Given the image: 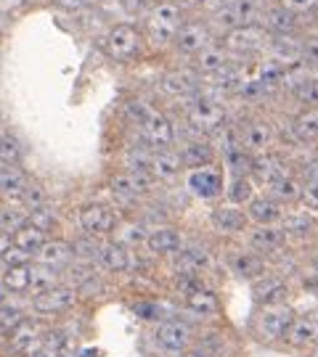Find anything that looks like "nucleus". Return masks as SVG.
I'll use <instances>...</instances> for the list:
<instances>
[{
	"label": "nucleus",
	"instance_id": "e2e57ef3",
	"mask_svg": "<svg viewBox=\"0 0 318 357\" xmlns=\"http://www.w3.org/2000/svg\"><path fill=\"white\" fill-rule=\"evenodd\" d=\"M6 294L8 291H6V289H3V283H0V302H6Z\"/></svg>",
	"mask_w": 318,
	"mask_h": 357
},
{
	"label": "nucleus",
	"instance_id": "c9c22d12",
	"mask_svg": "<svg viewBox=\"0 0 318 357\" xmlns=\"http://www.w3.org/2000/svg\"><path fill=\"white\" fill-rule=\"evenodd\" d=\"M115 241L127 246V249H136V246H143L146 243V236H149V228L138 222V220H120V225L115 228Z\"/></svg>",
	"mask_w": 318,
	"mask_h": 357
},
{
	"label": "nucleus",
	"instance_id": "a18cd8bd",
	"mask_svg": "<svg viewBox=\"0 0 318 357\" xmlns=\"http://www.w3.org/2000/svg\"><path fill=\"white\" fill-rule=\"evenodd\" d=\"M22 320H24L22 307L11 305V302H0V336H8Z\"/></svg>",
	"mask_w": 318,
	"mask_h": 357
},
{
	"label": "nucleus",
	"instance_id": "473e14b6",
	"mask_svg": "<svg viewBox=\"0 0 318 357\" xmlns=\"http://www.w3.org/2000/svg\"><path fill=\"white\" fill-rule=\"evenodd\" d=\"M29 178L24 175L22 167H3L0 169V199L3 202H13V204H22V196H24Z\"/></svg>",
	"mask_w": 318,
	"mask_h": 357
},
{
	"label": "nucleus",
	"instance_id": "7ed1b4c3",
	"mask_svg": "<svg viewBox=\"0 0 318 357\" xmlns=\"http://www.w3.org/2000/svg\"><path fill=\"white\" fill-rule=\"evenodd\" d=\"M101 48L112 61H117V64H130V61L140 59V53H143V48H146L143 29L136 26L133 22L115 24L106 35H103Z\"/></svg>",
	"mask_w": 318,
	"mask_h": 357
},
{
	"label": "nucleus",
	"instance_id": "f8f14e48",
	"mask_svg": "<svg viewBox=\"0 0 318 357\" xmlns=\"http://www.w3.org/2000/svg\"><path fill=\"white\" fill-rule=\"evenodd\" d=\"M138 135L152 151H157V149H173V143L178 138L175 125L170 122V116L157 112V109L138 125Z\"/></svg>",
	"mask_w": 318,
	"mask_h": 357
},
{
	"label": "nucleus",
	"instance_id": "37998d69",
	"mask_svg": "<svg viewBox=\"0 0 318 357\" xmlns=\"http://www.w3.org/2000/svg\"><path fill=\"white\" fill-rule=\"evenodd\" d=\"M27 222V209L22 204H13V202H6L0 206V230L6 233H13L19 230Z\"/></svg>",
	"mask_w": 318,
	"mask_h": 357
},
{
	"label": "nucleus",
	"instance_id": "4c0bfd02",
	"mask_svg": "<svg viewBox=\"0 0 318 357\" xmlns=\"http://www.w3.org/2000/svg\"><path fill=\"white\" fill-rule=\"evenodd\" d=\"M266 191H268V196L276 199L279 204H294V202H300L303 185H300L292 175H284V178H279L276 183H270Z\"/></svg>",
	"mask_w": 318,
	"mask_h": 357
},
{
	"label": "nucleus",
	"instance_id": "423d86ee",
	"mask_svg": "<svg viewBox=\"0 0 318 357\" xmlns=\"http://www.w3.org/2000/svg\"><path fill=\"white\" fill-rule=\"evenodd\" d=\"M268 43H270V35H268L266 26L260 24H250V26H236L226 35H220V45L236 59V61H247V59H254L260 53L268 51Z\"/></svg>",
	"mask_w": 318,
	"mask_h": 357
},
{
	"label": "nucleus",
	"instance_id": "f257e3e1",
	"mask_svg": "<svg viewBox=\"0 0 318 357\" xmlns=\"http://www.w3.org/2000/svg\"><path fill=\"white\" fill-rule=\"evenodd\" d=\"M183 22H186V8L178 0H157L152 11L143 16V24H140L146 45H152V48L173 45Z\"/></svg>",
	"mask_w": 318,
	"mask_h": 357
},
{
	"label": "nucleus",
	"instance_id": "ddd939ff",
	"mask_svg": "<svg viewBox=\"0 0 318 357\" xmlns=\"http://www.w3.org/2000/svg\"><path fill=\"white\" fill-rule=\"evenodd\" d=\"M186 188H189L196 199L202 202H215L223 196L226 191V178L217 167H196V169H189L186 175Z\"/></svg>",
	"mask_w": 318,
	"mask_h": 357
},
{
	"label": "nucleus",
	"instance_id": "79ce46f5",
	"mask_svg": "<svg viewBox=\"0 0 318 357\" xmlns=\"http://www.w3.org/2000/svg\"><path fill=\"white\" fill-rule=\"evenodd\" d=\"M292 96L303 103L305 109H318V75L316 72H305V77L294 85Z\"/></svg>",
	"mask_w": 318,
	"mask_h": 357
},
{
	"label": "nucleus",
	"instance_id": "58836bf2",
	"mask_svg": "<svg viewBox=\"0 0 318 357\" xmlns=\"http://www.w3.org/2000/svg\"><path fill=\"white\" fill-rule=\"evenodd\" d=\"M11 238H13V246H19V249H24V252H29V255L35 257V252H38L40 246L48 241L51 236H45V233H43V230H38L35 225L24 222L19 230H13Z\"/></svg>",
	"mask_w": 318,
	"mask_h": 357
},
{
	"label": "nucleus",
	"instance_id": "09e8293b",
	"mask_svg": "<svg viewBox=\"0 0 318 357\" xmlns=\"http://www.w3.org/2000/svg\"><path fill=\"white\" fill-rule=\"evenodd\" d=\"M276 3H279L281 8H287L289 13H294L297 19L318 13V0H276Z\"/></svg>",
	"mask_w": 318,
	"mask_h": 357
},
{
	"label": "nucleus",
	"instance_id": "4d7b16f0",
	"mask_svg": "<svg viewBox=\"0 0 318 357\" xmlns=\"http://www.w3.org/2000/svg\"><path fill=\"white\" fill-rule=\"evenodd\" d=\"M13 246V238H11V233H6V230H0V257L6 255L8 249Z\"/></svg>",
	"mask_w": 318,
	"mask_h": 357
},
{
	"label": "nucleus",
	"instance_id": "72a5a7b5",
	"mask_svg": "<svg viewBox=\"0 0 318 357\" xmlns=\"http://www.w3.org/2000/svg\"><path fill=\"white\" fill-rule=\"evenodd\" d=\"M64 283V270L51 268V265H40V262H32L29 265V291L40 294V291H51L56 286Z\"/></svg>",
	"mask_w": 318,
	"mask_h": 357
},
{
	"label": "nucleus",
	"instance_id": "a19ab883",
	"mask_svg": "<svg viewBox=\"0 0 318 357\" xmlns=\"http://www.w3.org/2000/svg\"><path fill=\"white\" fill-rule=\"evenodd\" d=\"M22 159H24L22 143L16 141L11 132L0 130V169H3V167H19Z\"/></svg>",
	"mask_w": 318,
	"mask_h": 357
},
{
	"label": "nucleus",
	"instance_id": "f704fd0d",
	"mask_svg": "<svg viewBox=\"0 0 318 357\" xmlns=\"http://www.w3.org/2000/svg\"><path fill=\"white\" fill-rule=\"evenodd\" d=\"M223 196L229 199V204L247 206L254 196H257V193H254V180L250 178V175H231V178L226 180V191H223Z\"/></svg>",
	"mask_w": 318,
	"mask_h": 357
},
{
	"label": "nucleus",
	"instance_id": "dca6fc26",
	"mask_svg": "<svg viewBox=\"0 0 318 357\" xmlns=\"http://www.w3.org/2000/svg\"><path fill=\"white\" fill-rule=\"evenodd\" d=\"M233 61H236V59L215 40L212 45H207L202 53H196V56L191 59V69L202 77V79H212V77H217L220 72H226Z\"/></svg>",
	"mask_w": 318,
	"mask_h": 357
},
{
	"label": "nucleus",
	"instance_id": "6ab92c4d",
	"mask_svg": "<svg viewBox=\"0 0 318 357\" xmlns=\"http://www.w3.org/2000/svg\"><path fill=\"white\" fill-rule=\"evenodd\" d=\"M247 243L260 257H276L284 252L287 236L279 225H254V228L247 230Z\"/></svg>",
	"mask_w": 318,
	"mask_h": 357
},
{
	"label": "nucleus",
	"instance_id": "1a4fd4ad",
	"mask_svg": "<svg viewBox=\"0 0 318 357\" xmlns=\"http://www.w3.org/2000/svg\"><path fill=\"white\" fill-rule=\"evenodd\" d=\"M154 344L159 352H165L170 357H180L191 344H194V328L186 320L167 318L157 326L154 331Z\"/></svg>",
	"mask_w": 318,
	"mask_h": 357
},
{
	"label": "nucleus",
	"instance_id": "e433bc0d",
	"mask_svg": "<svg viewBox=\"0 0 318 357\" xmlns=\"http://www.w3.org/2000/svg\"><path fill=\"white\" fill-rule=\"evenodd\" d=\"M292 135L297 143L318 141V109H303L292 119Z\"/></svg>",
	"mask_w": 318,
	"mask_h": 357
},
{
	"label": "nucleus",
	"instance_id": "2eb2a0df",
	"mask_svg": "<svg viewBox=\"0 0 318 357\" xmlns=\"http://www.w3.org/2000/svg\"><path fill=\"white\" fill-rule=\"evenodd\" d=\"M45 339V328L40 326L38 320L24 318L8 336H6V355L8 357H24L32 349H38Z\"/></svg>",
	"mask_w": 318,
	"mask_h": 357
},
{
	"label": "nucleus",
	"instance_id": "4468645a",
	"mask_svg": "<svg viewBox=\"0 0 318 357\" xmlns=\"http://www.w3.org/2000/svg\"><path fill=\"white\" fill-rule=\"evenodd\" d=\"M236 138H239V146L250 153H266L273 141H276V130L268 119H260V116H252L239 125L236 130Z\"/></svg>",
	"mask_w": 318,
	"mask_h": 357
},
{
	"label": "nucleus",
	"instance_id": "393cba45",
	"mask_svg": "<svg viewBox=\"0 0 318 357\" xmlns=\"http://www.w3.org/2000/svg\"><path fill=\"white\" fill-rule=\"evenodd\" d=\"M178 153H180V162H183V167H186V169H196V167L215 165V146L207 141L204 135H196V138L186 141Z\"/></svg>",
	"mask_w": 318,
	"mask_h": 357
},
{
	"label": "nucleus",
	"instance_id": "cd10ccee",
	"mask_svg": "<svg viewBox=\"0 0 318 357\" xmlns=\"http://www.w3.org/2000/svg\"><path fill=\"white\" fill-rule=\"evenodd\" d=\"M244 212H247L250 222H254V225H279L281 217H284V204H279L276 199L263 193V196H254Z\"/></svg>",
	"mask_w": 318,
	"mask_h": 357
},
{
	"label": "nucleus",
	"instance_id": "5fc2aeb1",
	"mask_svg": "<svg viewBox=\"0 0 318 357\" xmlns=\"http://www.w3.org/2000/svg\"><path fill=\"white\" fill-rule=\"evenodd\" d=\"M27 0H0V16H11L19 8H24Z\"/></svg>",
	"mask_w": 318,
	"mask_h": 357
},
{
	"label": "nucleus",
	"instance_id": "de8ad7c7",
	"mask_svg": "<svg viewBox=\"0 0 318 357\" xmlns=\"http://www.w3.org/2000/svg\"><path fill=\"white\" fill-rule=\"evenodd\" d=\"M300 64L318 69V35L300 38Z\"/></svg>",
	"mask_w": 318,
	"mask_h": 357
},
{
	"label": "nucleus",
	"instance_id": "2f4dec72",
	"mask_svg": "<svg viewBox=\"0 0 318 357\" xmlns=\"http://www.w3.org/2000/svg\"><path fill=\"white\" fill-rule=\"evenodd\" d=\"M72 259H75L72 243L64 241V238H48V241L35 252V262L51 265V268H59V270H64L66 265H72Z\"/></svg>",
	"mask_w": 318,
	"mask_h": 357
},
{
	"label": "nucleus",
	"instance_id": "a211bd4d",
	"mask_svg": "<svg viewBox=\"0 0 318 357\" xmlns=\"http://www.w3.org/2000/svg\"><path fill=\"white\" fill-rule=\"evenodd\" d=\"M159 88L162 93L173 96V98H191L202 90V77L196 75L191 66H183V69H170L159 77Z\"/></svg>",
	"mask_w": 318,
	"mask_h": 357
},
{
	"label": "nucleus",
	"instance_id": "864d4df0",
	"mask_svg": "<svg viewBox=\"0 0 318 357\" xmlns=\"http://www.w3.org/2000/svg\"><path fill=\"white\" fill-rule=\"evenodd\" d=\"M300 202H305V206H310V209H318V178L305 180L303 193H300Z\"/></svg>",
	"mask_w": 318,
	"mask_h": 357
},
{
	"label": "nucleus",
	"instance_id": "7c9ffc66",
	"mask_svg": "<svg viewBox=\"0 0 318 357\" xmlns=\"http://www.w3.org/2000/svg\"><path fill=\"white\" fill-rule=\"evenodd\" d=\"M287 344L294 349H308L318 342V318L313 315H294L292 326L287 331Z\"/></svg>",
	"mask_w": 318,
	"mask_h": 357
},
{
	"label": "nucleus",
	"instance_id": "9d476101",
	"mask_svg": "<svg viewBox=\"0 0 318 357\" xmlns=\"http://www.w3.org/2000/svg\"><path fill=\"white\" fill-rule=\"evenodd\" d=\"M77 222H80V230L85 236H93V238H106L112 236L115 228L120 225V215L109 204H101V202H90V204H82L80 212H77Z\"/></svg>",
	"mask_w": 318,
	"mask_h": 357
},
{
	"label": "nucleus",
	"instance_id": "0eeeda50",
	"mask_svg": "<svg viewBox=\"0 0 318 357\" xmlns=\"http://www.w3.org/2000/svg\"><path fill=\"white\" fill-rule=\"evenodd\" d=\"M215 40L217 35L212 24H210V19H186L183 26L178 29V35H175V40H173V51L178 53V56L194 59L196 53H202Z\"/></svg>",
	"mask_w": 318,
	"mask_h": 357
},
{
	"label": "nucleus",
	"instance_id": "4be33fe9",
	"mask_svg": "<svg viewBox=\"0 0 318 357\" xmlns=\"http://www.w3.org/2000/svg\"><path fill=\"white\" fill-rule=\"evenodd\" d=\"M229 268L233 270L236 278L252 283L268 273V262L266 257H260L252 249H239V252H231L229 255Z\"/></svg>",
	"mask_w": 318,
	"mask_h": 357
},
{
	"label": "nucleus",
	"instance_id": "5701e85b",
	"mask_svg": "<svg viewBox=\"0 0 318 357\" xmlns=\"http://www.w3.org/2000/svg\"><path fill=\"white\" fill-rule=\"evenodd\" d=\"M154 257H173L183 249V233L173 225H157L149 230L146 243H143Z\"/></svg>",
	"mask_w": 318,
	"mask_h": 357
},
{
	"label": "nucleus",
	"instance_id": "20e7f679",
	"mask_svg": "<svg viewBox=\"0 0 318 357\" xmlns=\"http://www.w3.org/2000/svg\"><path fill=\"white\" fill-rule=\"evenodd\" d=\"M263 0H229L226 6H220L217 11H212L207 19L215 29V35H226L236 26H250L263 22Z\"/></svg>",
	"mask_w": 318,
	"mask_h": 357
},
{
	"label": "nucleus",
	"instance_id": "f3484780",
	"mask_svg": "<svg viewBox=\"0 0 318 357\" xmlns=\"http://www.w3.org/2000/svg\"><path fill=\"white\" fill-rule=\"evenodd\" d=\"M289 296V281L279 273H266L263 278L252 281V302L254 307L284 305Z\"/></svg>",
	"mask_w": 318,
	"mask_h": 357
},
{
	"label": "nucleus",
	"instance_id": "39448f33",
	"mask_svg": "<svg viewBox=\"0 0 318 357\" xmlns=\"http://www.w3.org/2000/svg\"><path fill=\"white\" fill-rule=\"evenodd\" d=\"M186 119H189L191 130H196L199 135H212L217 130L226 128V106L217 101L215 96H191L189 106H186Z\"/></svg>",
	"mask_w": 318,
	"mask_h": 357
},
{
	"label": "nucleus",
	"instance_id": "c756f323",
	"mask_svg": "<svg viewBox=\"0 0 318 357\" xmlns=\"http://www.w3.org/2000/svg\"><path fill=\"white\" fill-rule=\"evenodd\" d=\"M279 228L284 230L287 241L289 238H294V241H308L318 230V220L310 212H284Z\"/></svg>",
	"mask_w": 318,
	"mask_h": 357
},
{
	"label": "nucleus",
	"instance_id": "ea45409f",
	"mask_svg": "<svg viewBox=\"0 0 318 357\" xmlns=\"http://www.w3.org/2000/svg\"><path fill=\"white\" fill-rule=\"evenodd\" d=\"M32 265V262H29ZM29 265L6 268L0 273V283L8 294H27L29 291Z\"/></svg>",
	"mask_w": 318,
	"mask_h": 357
},
{
	"label": "nucleus",
	"instance_id": "9b49d317",
	"mask_svg": "<svg viewBox=\"0 0 318 357\" xmlns=\"http://www.w3.org/2000/svg\"><path fill=\"white\" fill-rule=\"evenodd\" d=\"M154 183L157 180L152 175H146V172H130V169H120L115 172L112 178H109V191L115 196L117 202H122V204H136L140 202L146 193L154 188Z\"/></svg>",
	"mask_w": 318,
	"mask_h": 357
},
{
	"label": "nucleus",
	"instance_id": "49530a36",
	"mask_svg": "<svg viewBox=\"0 0 318 357\" xmlns=\"http://www.w3.org/2000/svg\"><path fill=\"white\" fill-rule=\"evenodd\" d=\"M48 204H51V196H48V191H45L40 183L29 180L24 196H22V206H24L27 212H32V209H40V206H48Z\"/></svg>",
	"mask_w": 318,
	"mask_h": 357
},
{
	"label": "nucleus",
	"instance_id": "412c9836",
	"mask_svg": "<svg viewBox=\"0 0 318 357\" xmlns=\"http://www.w3.org/2000/svg\"><path fill=\"white\" fill-rule=\"evenodd\" d=\"M99 265L109 273H133L138 265V257L133 255V249H127L122 243L101 241V252H99Z\"/></svg>",
	"mask_w": 318,
	"mask_h": 357
},
{
	"label": "nucleus",
	"instance_id": "c03bdc74",
	"mask_svg": "<svg viewBox=\"0 0 318 357\" xmlns=\"http://www.w3.org/2000/svg\"><path fill=\"white\" fill-rule=\"evenodd\" d=\"M27 222L29 225H35L38 230H43L45 236H51L59 230V215L48 206H40V209H32V212H27Z\"/></svg>",
	"mask_w": 318,
	"mask_h": 357
},
{
	"label": "nucleus",
	"instance_id": "aec40b11",
	"mask_svg": "<svg viewBox=\"0 0 318 357\" xmlns=\"http://www.w3.org/2000/svg\"><path fill=\"white\" fill-rule=\"evenodd\" d=\"M210 225L217 233H223V236H244L252 222H250V217H247V212H244L242 206L223 204V206H215L210 212Z\"/></svg>",
	"mask_w": 318,
	"mask_h": 357
},
{
	"label": "nucleus",
	"instance_id": "0e129e2a",
	"mask_svg": "<svg viewBox=\"0 0 318 357\" xmlns=\"http://www.w3.org/2000/svg\"><path fill=\"white\" fill-rule=\"evenodd\" d=\"M3 270H6V265H3V259H0V273H3Z\"/></svg>",
	"mask_w": 318,
	"mask_h": 357
},
{
	"label": "nucleus",
	"instance_id": "f03ea898",
	"mask_svg": "<svg viewBox=\"0 0 318 357\" xmlns=\"http://www.w3.org/2000/svg\"><path fill=\"white\" fill-rule=\"evenodd\" d=\"M294 320V310L287 302L284 305H270V307H257L252 320H250V333L254 342L260 344H279L287 336L289 326Z\"/></svg>",
	"mask_w": 318,
	"mask_h": 357
},
{
	"label": "nucleus",
	"instance_id": "680f3d73",
	"mask_svg": "<svg viewBox=\"0 0 318 357\" xmlns=\"http://www.w3.org/2000/svg\"><path fill=\"white\" fill-rule=\"evenodd\" d=\"M310 357H318V342L313 347H310Z\"/></svg>",
	"mask_w": 318,
	"mask_h": 357
},
{
	"label": "nucleus",
	"instance_id": "13d9d810",
	"mask_svg": "<svg viewBox=\"0 0 318 357\" xmlns=\"http://www.w3.org/2000/svg\"><path fill=\"white\" fill-rule=\"evenodd\" d=\"M24 357H59V355H53V352L48 349V347L40 344L38 349H32V352H29V355H24Z\"/></svg>",
	"mask_w": 318,
	"mask_h": 357
},
{
	"label": "nucleus",
	"instance_id": "bf43d9fd",
	"mask_svg": "<svg viewBox=\"0 0 318 357\" xmlns=\"http://www.w3.org/2000/svg\"><path fill=\"white\" fill-rule=\"evenodd\" d=\"M183 8H199V6H204L207 0H178Z\"/></svg>",
	"mask_w": 318,
	"mask_h": 357
},
{
	"label": "nucleus",
	"instance_id": "8fccbe9b",
	"mask_svg": "<svg viewBox=\"0 0 318 357\" xmlns=\"http://www.w3.org/2000/svg\"><path fill=\"white\" fill-rule=\"evenodd\" d=\"M152 112H154V106L152 103H146L143 98H130V101L125 103V114L130 116V122H133L136 128H138L140 122L152 114Z\"/></svg>",
	"mask_w": 318,
	"mask_h": 357
},
{
	"label": "nucleus",
	"instance_id": "6e6552de",
	"mask_svg": "<svg viewBox=\"0 0 318 357\" xmlns=\"http://www.w3.org/2000/svg\"><path fill=\"white\" fill-rule=\"evenodd\" d=\"M77 302H80V291L69 283H62L51 291H40L32 294L29 299V310L40 315V318H56V315H64L69 310H75Z\"/></svg>",
	"mask_w": 318,
	"mask_h": 357
},
{
	"label": "nucleus",
	"instance_id": "6e6d98bb",
	"mask_svg": "<svg viewBox=\"0 0 318 357\" xmlns=\"http://www.w3.org/2000/svg\"><path fill=\"white\" fill-rule=\"evenodd\" d=\"M56 6H62V8H66V11H77V8H82L88 0H53Z\"/></svg>",
	"mask_w": 318,
	"mask_h": 357
},
{
	"label": "nucleus",
	"instance_id": "bb28decb",
	"mask_svg": "<svg viewBox=\"0 0 318 357\" xmlns=\"http://www.w3.org/2000/svg\"><path fill=\"white\" fill-rule=\"evenodd\" d=\"M260 26H266L270 38H279V35H297L300 19H297L294 13L287 11V8H281L279 3H276V6H266Z\"/></svg>",
	"mask_w": 318,
	"mask_h": 357
},
{
	"label": "nucleus",
	"instance_id": "b1692460",
	"mask_svg": "<svg viewBox=\"0 0 318 357\" xmlns=\"http://www.w3.org/2000/svg\"><path fill=\"white\" fill-rule=\"evenodd\" d=\"M186 167L180 162V153L173 151V149H157L152 151V165H149V172L157 183H173V180L180 178Z\"/></svg>",
	"mask_w": 318,
	"mask_h": 357
},
{
	"label": "nucleus",
	"instance_id": "69168bd1",
	"mask_svg": "<svg viewBox=\"0 0 318 357\" xmlns=\"http://www.w3.org/2000/svg\"><path fill=\"white\" fill-rule=\"evenodd\" d=\"M101 3H112V0H101Z\"/></svg>",
	"mask_w": 318,
	"mask_h": 357
},
{
	"label": "nucleus",
	"instance_id": "a878e982",
	"mask_svg": "<svg viewBox=\"0 0 318 357\" xmlns=\"http://www.w3.org/2000/svg\"><path fill=\"white\" fill-rule=\"evenodd\" d=\"M173 262L178 268L175 273H191V275H202V270L212 268V257L199 243H191V246L183 243V249L178 255H173Z\"/></svg>",
	"mask_w": 318,
	"mask_h": 357
},
{
	"label": "nucleus",
	"instance_id": "c85d7f7f",
	"mask_svg": "<svg viewBox=\"0 0 318 357\" xmlns=\"http://www.w3.org/2000/svg\"><path fill=\"white\" fill-rule=\"evenodd\" d=\"M183 305L186 310H191L194 315H199V318H217L220 315V296H217L212 289H207V286H196L194 291H189L183 296Z\"/></svg>",
	"mask_w": 318,
	"mask_h": 357
},
{
	"label": "nucleus",
	"instance_id": "052dcab7",
	"mask_svg": "<svg viewBox=\"0 0 318 357\" xmlns=\"http://www.w3.org/2000/svg\"><path fill=\"white\" fill-rule=\"evenodd\" d=\"M310 273H313V278H318V249L310 257Z\"/></svg>",
	"mask_w": 318,
	"mask_h": 357
},
{
	"label": "nucleus",
	"instance_id": "603ef678",
	"mask_svg": "<svg viewBox=\"0 0 318 357\" xmlns=\"http://www.w3.org/2000/svg\"><path fill=\"white\" fill-rule=\"evenodd\" d=\"M154 3H157V0H122V8H125L127 16L143 19V16L154 8Z\"/></svg>",
	"mask_w": 318,
	"mask_h": 357
},
{
	"label": "nucleus",
	"instance_id": "3c124183",
	"mask_svg": "<svg viewBox=\"0 0 318 357\" xmlns=\"http://www.w3.org/2000/svg\"><path fill=\"white\" fill-rule=\"evenodd\" d=\"M3 259V265L6 268H19V265H29V262H35V257L24 252V249H19V246H11L6 255L0 257Z\"/></svg>",
	"mask_w": 318,
	"mask_h": 357
}]
</instances>
